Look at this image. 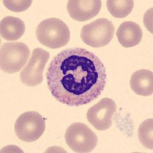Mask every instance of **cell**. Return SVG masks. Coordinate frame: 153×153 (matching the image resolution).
Listing matches in <instances>:
<instances>
[{
	"mask_svg": "<svg viewBox=\"0 0 153 153\" xmlns=\"http://www.w3.org/2000/svg\"><path fill=\"white\" fill-rule=\"evenodd\" d=\"M46 76L53 97L70 106L86 105L97 99L107 77L101 60L81 48L65 49L54 56Z\"/></svg>",
	"mask_w": 153,
	"mask_h": 153,
	"instance_id": "cell-1",
	"label": "cell"
},
{
	"mask_svg": "<svg viewBox=\"0 0 153 153\" xmlns=\"http://www.w3.org/2000/svg\"><path fill=\"white\" fill-rule=\"evenodd\" d=\"M35 34L38 42L51 49L64 47L69 42L71 38L68 25L57 18H50L41 22Z\"/></svg>",
	"mask_w": 153,
	"mask_h": 153,
	"instance_id": "cell-2",
	"label": "cell"
},
{
	"mask_svg": "<svg viewBox=\"0 0 153 153\" xmlns=\"http://www.w3.org/2000/svg\"><path fill=\"white\" fill-rule=\"evenodd\" d=\"M29 56L30 50L25 43H4L0 49L1 70L5 73H18L26 65Z\"/></svg>",
	"mask_w": 153,
	"mask_h": 153,
	"instance_id": "cell-3",
	"label": "cell"
},
{
	"mask_svg": "<svg viewBox=\"0 0 153 153\" xmlns=\"http://www.w3.org/2000/svg\"><path fill=\"white\" fill-rule=\"evenodd\" d=\"M65 141L74 152L87 153L95 149L97 144V136L86 124L74 123L67 129Z\"/></svg>",
	"mask_w": 153,
	"mask_h": 153,
	"instance_id": "cell-4",
	"label": "cell"
},
{
	"mask_svg": "<svg viewBox=\"0 0 153 153\" xmlns=\"http://www.w3.org/2000/svg\"><path fill=\"white\" fill-rule=\"evenodd\" d=\"M45 130V120L38 112L28 111L19 116L15 124V132L20 140L32 143Z\"/></svg>",
	"mask_w": 153,
	"mask_h": 153,
	"instance_id": "cell-5",
	"label": "cell"
},
{
	"mask_svg": "<svg viewBox=\"0 0 153 153\" xmlns=\"http://www.w3.org/2000/svg\"><path fill=\"white\" fill-rule=\"evenodd\" d=\"M115 27L112 22L106 19H99L84 25L80 37L83 42L93 48L107 45L113 38Z\"/></svg>",
	"mask_w": 153,
	"mask_h": 153,
	"instance_id": "cell-6",
	"label": "cell"
},
{
	"mask_svg": "<svg viewBox=\"0 0 153 153\" xmlns=\"http://www.w3.org/2000/svg\"><path fill=\"white\" fill-rule=\"evenodd\" d=\"M50 57L48 51L37 48L31 53L29 61L20 73V79L25 85L35 87L43 81V72Z\"/></svg>",
	"mask_w": 153,
	"mask_h": 153,
	"instance_id": "cell-7",
	"label": "cell"
},
{
	"mask_svg": "<svg viewBox=\"0 0 153 153\" xmlns=\"http://www.w3.org/2000/svg\"><path fill=\"white\" fill-rule=\"evenodd\" d=\"M117 111L115 101L110 98H103L88 110L87 118L89 123L97 130H106L113 123V114Z\"/></svg>",
	"mask_w": 153,
	"mask_h": 153,
	"instance_id": "cell-8",
	"label": "cell"
},
{
	"mask_svg": "<svg viewBox=\"0 0 153 153\" xmlns=\"http://www.w3.org/2000/svg\"><path fill=\"white\" fill-rule=\"evenodd\" d=\"M101 7L100 0H70L67 5L70 16L79 22L87 21L97 16Z\"/></svg>",
	"mask_w": 153,
	"mask_h": 153,
	"instance_id": "cell-9",
	"label": "cell"
},
{
	"mask_svg": "<svg viewBox=\"0 0 153 153\" xmlns=\"http://www.w3.org/2000/svg\"><path fill=\"white\" fill-rule=\"evenodd\" d=\"M120 44L124 48H132L138 45L143 38V31L139 25L133 22H124L117 31Z\"/></svg>",
	"mask_w": 153,
	"mask_h": 153,
	"instance_id": "cell-10",
	"label": "cell"
},
{
	"mask_svg": "<svg viewBox=\"0 0 153 153\" xmlns=\"http://www.w3.org/2000/svg\"><path fill=\"white\" fill-rule=\"evenodd\" d=\"M132 91L140 96H151L153 94V72L142 69L134 72L130 78Z\"/></svg>",
	"mask_w": 153,
	"mask_h": 153,
	"instance_id": "cell-11",
	"label": "cell"
},
{
	"mask_svg": "<svg viewBox=\"0 0 153 153\" xmlns=\"http://www.w3.org/2000/svg\"><path fill=\"white\" fill-rule=\"evenodd\" d=\"M24 22L19 18L7 16L2 19L0 23V35L7 41L19 40L25 33Z\"/></svg>",
	"mask_w": 153,
	"mask_h": 153,
	"instance_id": "cell-12",
	"label": "cell"
},
{
	"mask_svg": "<svg viewBox=\"0 0 153 153\" xmlns=\"http://www.w3.org/2000/svg\"><path fill=\"white\" fill-rule=\"evenodd\" d=\"M106 6L113 17L122 19L130 14L133 9L134 2L132 0H108Z\"/></svg>",
	"mask_w": 153,
	"mask_h": 153,
	"instance_id": "cell-13",
	"label": "cell"
},
{
	"mask_svg": "<svg viewBox=\"0 0 153 153\" xmlns=\"http://www.w3.org/2000/svg\"><path fill=\"white\" fill-rule=\"evenodd\" d=\"M138 136L141 144L144 147L152 149H153V120L148 119L143 121L139 127Z\"/></svg>",
	"mask_w": 153,
	"mask_h": 153,
	"instance_id": "cell-14",
	"label": "cell"
},
{
	"mask_svg": "<svg viewBox=\"0 0 153 153\" xmlns=\"http://www.w3.org/2000/svg\"><path fill=\"white\" fill-rule=\"evenodd\" d=\"M4 5L12 12H21L27 10L31 6V0H4Z\"/></svg>",
	"mask_w": 153,
	"mask_h": 153,
	"instance_id": "cell-15",
	"label": "cell"
}]
</instances>
